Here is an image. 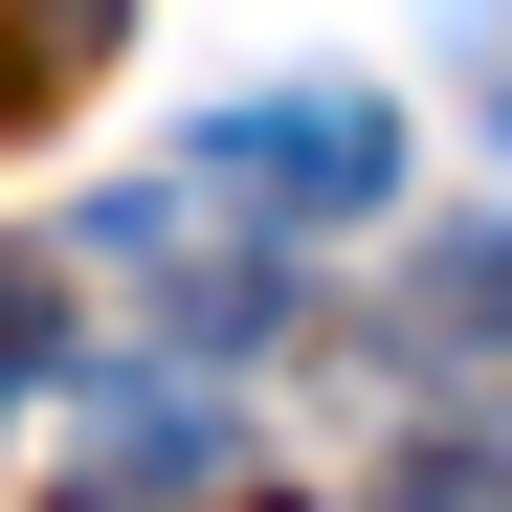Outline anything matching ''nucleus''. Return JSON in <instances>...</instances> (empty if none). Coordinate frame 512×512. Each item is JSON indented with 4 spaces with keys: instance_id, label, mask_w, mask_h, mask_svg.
<instances>
[{
    "instance_id": "f257e3e1",
    "label": "nucleus",
    "mask_w": 512,
    "mask_h": 512,
    "mask_svg": "<svg viewBox=\"0 0 512 512\" xmlns=\"http://www.w3.org/2000/svg\"><path fill=\"white\" fill-rule=\"evenodd\" d=\"M67 245H90V268H134L179 357H268V334H290V245L245 223V201H201V179H134V201H90Z\"/></svg>"
},
{
    "instance_id": "f03ea898",
    "label": "nucleus",
    "mask_w": 512,
    "mask_h": 512,
    "mask_svg": "<svg viewBox=\"0 0 512 512\" xmlns=\"http://www.w3.org/2000/svg\"><path fill=\"white\" fill-rule=\"evenodd\" d=\"M201 201H245V223H379L401 201V112L379 90H245V112H201Z\"/></svg>"
},
{
    "instance_id": "7ed1b4c3",
    "label": "nucleus",
    "mask_w": 512,
    "mask_h": 512,
    "mask_svg": "<svg viewBox=\"0 0 512 512\" xmlns=\"http://www.w3.org/2000/svg\"><path fill=\"white\" fill-rule=\"evenodd\" d=\"M379 379L512 423V223H423V245H401V290H379Z\"/></svg>"
},
{
    "instance_id": "20e7f679",
    "label": "nucleus",
    "mask_w": 512,
    "mask_h": 512,
    "mask_svg": "<svg viewBox=\"0 0 512 512\" xmlns=\"http://www.w3.org/2000/svg\"><path fill=\"white\" fill-rule=\"evenodd\" d=\"M67 490H90V512L223 490V401H201V379H90V401H67Z\"/></svg>"
},
{
    "instance_id": "39448f33",
    "label": "nucleus",
    "mask_w": 512,
    "mask_h": 512,
    "mask_svg": "<svg viewBox=\"0 0 512 512\" xmlns=\"http://www.w3.org/2000/svg\"><path fill=\"white\" fill-rule=\"evenodd\" d=\"M90 67H112V0H23V23H0V134H45Z\"/></svg>"
},
{
    "instance_id": "423d86ee",
    "label": "nucleus",
    "mask_w": 512,
    "mask_h": 512,
    "mask_svg": "<svg viewBox=\"0 0 512 512\" xmlns=\"http://www.w3.org/2000/svg\"><path fill=\"white\" fill-rule=\"evenodd\" d=\"M379 512H512V446H401Z\"/></svg>"
},
{
    "instance_id": "0eeeda50",
    "label": "nucleus",
    "mask_w": 512,
    "mask_h": 512,
    "mask_svg": "<svg viewBox=\"0 0 512 512\" xmlns=\"http://www.w3.org/2000/svg\"><path fill=\"white\" fill-rule=\"evenodd\" d=\"M67 357V268H0V379H45Z\"/></svg>"
}]
</instances>
